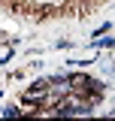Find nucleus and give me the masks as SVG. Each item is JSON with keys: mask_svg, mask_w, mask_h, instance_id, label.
<instances>
[{"mask_svg": "<svg viewBox=\"0 0 115 121\" xmlns=\"http://www.w3.org/2000/svg\"><path fill=\"white\" fill-rule=\"evenodd\" d=\"M58 115H91V109H88V103H79V100H61Z\"/></svg>", "mask_w": 115, "mask_h": 121, "instance_id": "f257e3e1", "label": "nucleus"}, {"mask_svg": "<svg viewBox=\"0 0 115 121\" xmlns=\"http://www.w3.org/2000/svg\"><path fill=\"white\" fill-rule=\"evenodd\" d=\"M3 115H6V118H12V115H18V109H15V106H6V109H3Z\"/></svg>", "mask_w": 115, "mask_h": 121, "instance_id": "f03ea898", "label": "nucleus"}]
</instances>
